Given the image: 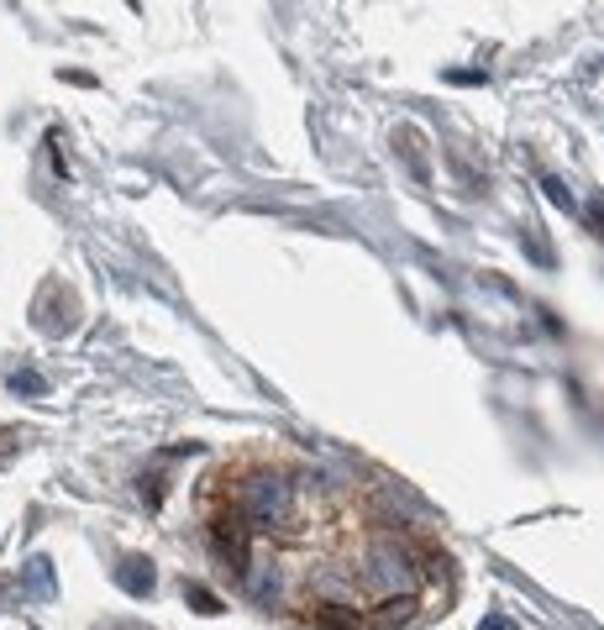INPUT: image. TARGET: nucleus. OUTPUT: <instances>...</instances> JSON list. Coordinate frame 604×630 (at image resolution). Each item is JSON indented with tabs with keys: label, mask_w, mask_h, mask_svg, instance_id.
Wrapping results in <instances>:
<instances>
[{
	"label": "nucleus",
	"mask_w": 604,
	"mask_h": 630,
	"mask_svg": "<svg viewBox=\"0 0 604 630\" xmlns=\"http://www.w3.org/2000/svg\"><path fill=\"white\" fill-rule=\"evenodd\" d=\"M237 515L247 531H289L295 526V483L284 473H247L237 483Z\"/></svg>",
	"instance_id": "obj_1"
},
{
	"label": "nucleus",
	"mask_w": 604,
	"mask_h": 630,
	"mask_svg": "<svg viewBox=\"0 0 604 630\" xmlns=\"http://www.w3.org/2000/svg\"><path fill=\"white\" fill-rule=\"evenodd\" d=\"M368 583H373L384 600H416V594H421V563H416V552L399 536L379 531L373 546H368Z\"/></svg>",
	"instance_id": "obj_2"
},
{
	"label": "nucleus",
	"mask_w": 604,
	"mask_h": 630,
	"mask_svg": "<svg viewBox=\"0 0 604 630\" xmlns=\"http://www.w3.org/2000/svg\"><path fill=\"white\" fill-rule=\"evenodd\" d=\"M211 541H215V552L232 563V568H247V557H252V531L242 526V515L237 510H221L211 520Z\"/></svg>",
	"instance_id": "obj_3"
},
{
	"label": "nucleus",
	"mask_w": 604,
	"mask_h": 630,
	"mask_svg": "<svg viewBox=\"0 0 604 630\" xmlns=\"http://www.w3.org/2000/svg\"><path fill=\"white\" fill-rule=\"evenodd\" d=\"M242 583H247V594L258 604H279V594H284V572H279V563H263V557H247Z\"/></svg>",
	"instance_id": "obj_4"
},
{
	"label": "nucleus",
	"mask_w": 604,
	"mask_h": 630,
	"mask_svg": "<svg viewBox=\"0 0 604 630\" xmlns=\"http://www.w3.org/2000/svg\"><path fill=\"white\" fill-rule=\"evenodd\" d=\"M116 583H121V594H132V600H148L152 583H158V572H152L148 557H121Z\"/></svg>",
	"instance_id": "obj_5"
},
{
	"label": "nucleus",
	"mask_w": 604,
	"mask_h": 630,
	"mask_svg": "<svg viewBox=\"0 0 604 630\" xmlns=\"http://www.w3.org/2000/svg\"><path fill=\"white\" fill-rule=\"evenodd\" d=\"M22 589H27L32 600H53V594H59V578H53V563H48V557H32L27 568H22Z\"/></svg>",
	"instance_id": "obj_6"
},
{
	"label": "nucleus",
	"mask_w": 604,
	"mask_h": 630,
	"mask_svg": "<svg viewBox=\"0 0 604 630\" xmlns=\"http://www.w3.org/2000/svg\"><path fill=\"white\" fill-rule=\"evenodd\" d=\"M410 609H416V600H384L373 615H362V626L373 630H405L410 626Z\"/></svg>",
	"instance_id": "obj_7"
},
{
	"label": "nucleus",
	"mask_w": 604,
	"mask_h": 630,
	"mask_svg": "<svg viewBox=\"0 0 604 630\" xmlns=\"http://www.w3.org/2000/svg\"><path fill=\"white\" fill-rule=\"evenodd\" d=\"M316 626H326V630H362V615H358V609H347V604H321V609H316Z\"/></svg>",
	"instance_id": "obj_8"
},
{
	"label": "nucleus",
	"mask_w": 604,
	"mask_h": 630,
	"mask_svg": "<svg viewBox=\"0 0 604 630\" xmlns=\"http://www.w3.org/2000/svg\"><path fill=\"white\" fill-rule=\"evenodd\" d=\"M184 600L195 604L200 615H221V600H215V594L206 589V583H184Z\"/></svg>",
	"instance_id": "obj_9"
},
{
	"label": "nucleus",
	"mask_w": 604,
	"mask_h": 630,
	"mask_svg": "<svg viewBox=\"0 0 604 630\" xmlns=\"http://www.w3.org/2000/svg\"><path fill=\"white\" fill-rule=\"evenodd\" d=\"M399 143H405V163H410V169H416V180H426V158H421V148H416V132H399Z\"/></svg>",
	"instance_id": "obj_10"
},
{
	"label": "nucleus",
	"mask_w": 604,
	"mask_h": 630,
	"mask_svg": "<svg viewBox=\"0 0 604 630\" xmlns=\"http://www.w3.org/2000/svg\"><path fill=\"white\" fill-rule=\"evenodd\" d=\"M11 390H16V394H42L48 384H42V373H32V368H22V373H11Z\"/></svg>",
	"instance_id": "obj_11"
},
{
	"label": "nucleus",
	"mask_w": 604,
	"mask_h": 630,
	"mask_svg": "<svg viewBox=\"0 0 604 630\" xmlns=\"http://www.w3.org/2000/svg\"><path fill=\"white\" fill-rule=\"evenodd\" d=\"M542 189H546V200H552V206L574 210V195H568V184H563V180H546V184H542Z\"/></svg>",
	"instance_id": "obj_12"
},
{
	"label": "nucleus",
	"mask_w": 604,
	"mask_h": 630,
	"mask_svg": "<svg viewBox=\"0 0 604 630\" xmlns=\"http://www.w3.org/2000/svg\"><path fill=\"white\" fill-rule=\"evenodd\" d=\"M483 630H515V626L505 620V615H489V620H483Z\"/></svg>",
	"instance_id": "obj_13"
},
{
	"label": "nucleus",
	"mask_w": 604,
	"mask_h": 630,
	"mask_svg": "<svg viewBox=\"0 0 604 630\" xmlns=\"http://www.w3.org/2000/svg\"><path fill=\"white\" fill-rule=\"evenodd\" d=\"M11 442H16V431H0V462L11 457Z\"/></svg>",
	"instance_id": "obj_14"
},
{
	"label": "nucleus",
	"mask_w": 604,
	"mask_h": 630,
	"mask_svg": "<svg viewBox=\"0 0 604 630\" xmlns=\"http://www.w3.org/2000/svg\"><path fill=\"white\" fill-rule=\"evenodd\" d=\"M111 630H137V626H111Z\"/></svg>",
	"instance_id": "obj_15"
},
{
	"label": "nucleus",
	"mask_w": 604,
	"mask_h": 630,
	"mask_svg": "<svg viewBox=\"0 0 604 630\" xmlns=\"http://www.w3.org/2000/svg\"><path fill=\"white\" fill-rule=\"evenodd\" d=\"M0 594H5V583H0Z\"/></svg>",
	"instance_id": "obj_16"
}]
</instances>
